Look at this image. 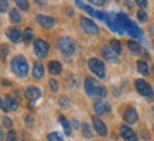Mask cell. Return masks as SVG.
<instances>
[{
    "instance_id": "6da1fadb",
    "label": "cell",
    "mask_w": 154,
    "mask_h": 141,
    "mask_svg": "<svg viewBox=\"0 0 154 141\" xmlns=\"http://www.w3.org/2000/svg\"><path fill=\"white\" fill-rule=\"evenodd\" d=\"M11 70L16 76L19 78H26L28 74V64L26 58L21 55H16L11 59Z\"/></svg>"
},
{
    "instance_id": "7a4b0ae2",
    "label": "cell",
    "mask_w": 154,
    "mask_h": 141,
    "mask_svg": "<svg viewBox=\"0 0 154 141\" xmlns=\"http://www.w3.org/2000/svg\"><path fill=\"white\" fill-rule=\"evenodd\" d=\"M88 66H89V69L92 70L98 78H100V79H103V78L106 76V72H105V64H103V61L98 59V58H91V59L88 61Z\"/></svg>"
},
{
    "instance_id": "3957f363",
    "label": "cell",
    "mask_w": 154,
    "mask_h": 141,
    "mask_svg": "<svg viewBox=\"0 0 154 141\" xmlns=\"http://www.w3.org/2000/svg\"><path fill=\"white\" fill-rule=\"evenodd\" d=\"M58 50L64 55H72L75 52V42L69 37H62L58 40Z\"/></svg>"
},
{
    "instance_id": "277c9868",
    "label": "cell",
    "mask_w": 154,
    "mask_h": 141,
    "mask_svg": "<svg viewBox=\"0 0 154 141\" xmlns=\"http://www.w3.org/2000/svg\"><path fill=\"white\" fill-rule=\"evenodd\" d=\"M136 85V89H137V92L141 94V96H144V98H149V99H154V92L153 89H151V86H150L146 80L143 79H137L134 82Z\"/></svg>"
},
{
    "instance_id": "5b68a950",
    "label": "cell",
    "mask_w": 154,
    "mask_h": 141,
    "mask_svg": "<svg viewBox=\"0 0 154 141\" xmlns=\"http://www.w3.org/2000/svg\"><path fill=\"white\" fill-rule=\"evenodd\" d=\"M81 27L84 28V31L86 34H89V35H98V34L100 33L98 24L94 23L92 20L85 19V17H82V19H81Z\"/></svg>"
},
{
    "instance_id": "8992f818",
    "label": "cell",
    "mask_w": 154,
    "mask_h": 141,
    "mask_svg": "<svg viewBox=\"0 0 154 141\" xmlns=\"http://www.w3.org/2000/svg\"><path fill=\"white\" fill-rule=\"evenodd\" d=\"M34 51L37 54L40 58H45L48 55V52H50V45H48L47 42L44 41V40H35L34 41Z\"/></svg>"
},
{
    "instance_id": "52a82bcc",
    "label": "cell",
    "mask_w": 154,
    "mask_h": 141,
    "mask_svg": "<svg viewBox=\"0 0 154 141\" xmlns=\"http://www.w3.org/2000/svg\"><path fill=\"white\" fill-rule=\"evenodd\" d=\"M120 134H122V137H123L125 141H137L136 133L133 131L129 126H126V124H123V126L120 127Z\"/></svg>"
},
{
    "instance_id": "ba28073f",
    "label": "cell",
    "mask_w": 154,
    "mask_h": 141,
    "mask_svg": "<svg viewBox=\"0 0 154 141\" xmlns=\"http://www.w3.org/2000/svg\"><path fill=\"white\" fill-rule=\"evenodd\" d=\"M123 118H125V122L127 124H134L139 120V114H137L134 107H129V109H126V112L123 114Z\"/></svg>"
},
{
    "instance_id": "9c48e42d",
    "label": "cell",
    "mask_w": 154,
    "mask_h": 141,
    "mask_svg": "<svg viewBox=\"0 0 154 141\" xmlns=\"http://www.w3.org/2000/svg\"><path fill=\"white\" fill-rule=\"evenodd\" d=\"M102 55H103V58H105L106 61L112 62V64H116V62H119L117 54L113 51L110 47H103L102 48Z\"/></svg>"
},
{
    "instance_id": "30bf717a",
    "label": "cell",
    "mask_w": 154,
    "mask_h": 141,
    "mask_svg": "<svg viewBox=\"0 0 154 141\" xmlns=\"http://www.w3.org/2000/svg\"><path fill=\"white\" fill-rule=\"evenodd\" d=\"M37 21L44 28H52L55 26V20L52 19V17H50V16H45V14H40L37 17Z\"/></svg>"
},
{
    "instance_id": "8fae6325",
    "label": "cell",
    "mask_w": 154,
    "mask_h": 141,
    "mask_svg": "<svg viewBox=\"0 0 154 141\" xmlns=\"http://www.w3.org/2000/svg\"><path fill=\"white\" fill-rule=\"evenodd\" d=\"M92 123H94V128L96 130V133H98L99 136H106L107 134V127L100 118L94 117L92 118Z\"/></svg>"
},
{
    "instance_id": "7c38bea8",
    "label": "cell",
    "mask_w": 154,
    "mask_h": 141,
    "mask_svg": "<svg viewBox=\"0 0 154 141\" xmlns=\"http://www.w3.org/2000/svg\"><path fill=\"white\" fill-rule=\"evenodd\" d=\"M26 98L30 100V102H35L37 99H40V96H41V90L38 89V88H35V86H30V88H27V90H26Z\"/></svg>"
},
{
    "instance_id": "4fadbf2b",
    "label": "cell",
    "mask_w": 154,
    "mask_h": 141,
    "mask_svg": "<svg viewBox=\"0 0 154 141\" xmlns=\"http://www.w3.org/2000/svg\"><path fill=\"white\" fill-rule=\"evenodd\" d=\"M105 23L107 24V27L110 28L112 31H115V33L120 34V31H119V27H117V23H116V16H113V14H107L106 13V17H105Z\"/></svg>"
},
{
    "instance_id": "5bb4252c",
    "label": "cell",
    "mask_w": 154,
    "mask_h": 141,
    "mask_svg": "<svg viewBox=\"0 0 154 141\" xmlns=\"http://www.w3.org/2000/svg\"><path fill=\"white\" fill-rule=\"evenodd\" d=\"M94 109H95V113L96 114H103V113H107L110 110V106L102 100H96L94 103Z\"/></svg>"
},
{
    "instance_id": "9a60e30c",
    "label": "cell",
    "mask_w": 154,
    "mask_h": 141,
    "mask_svg": "<svg viewBox=\"0 0 154 141\" xmlns=\"http://www.w3.org/2000/svg\"><path fill=\"white\" fill-rule=\"evenodd\" d=\"M5 102H6V106H7V109H9V110H17V109H19V100H17V98H16V96L7 94Z\"/></svg>"
},
{
    "instance_id": "2e32d148",
    "label": "cell",
    "mask_w": 154,
    "mask_h": 141,
    "mask_svg": "<svg viewBox=\"0 0 154 141\" xmlns=\"http://www.w3.org/2000/svg\"><path fill=\"white\" fill-rule=\"evenodd\" d=\"M96 82H95L92 78H86L85 79V90L88 96H95V89H96Z\"/></svg>"
},
{
    "instance_id": "e0dca14e",
    "label": "cell",
    "mask_w": 154,
    "mask_h": 141,
    "mask_svg": "<svg viewBox=\"0 0 154 141\" xmlns=\"http://www.w3.org/2000/svg\"><path fill=\"white\" fill-rule=\"evenodd\" d=\"M7 38H9L10 41H13V42H20L21 41V38H23V34L20 33L17 28H11V30H9L7 31Z\"/></svg>"
},
{
    "instance_id": "ac0fdd59",
    "label": "cell",
    "mask_w": 154,
    "mask_h": 141,
    "mask_svg": "<svg viewBox=\"0 0 154 141\" xmlns=\"http://www.w3.org/2000/svg\"><path fill=\"white\" fill-rule=\"evenodd\" d=\"M33 76L35 79H41L42 76H44V66L40 61H37L34 64V68H33Z\"/></svg>"
},
{
    "instance_id": "d6986e66",
    "label": "cell",
    "mask_w": 154,
    "mask_h": 141,
    "mask_svg": "<svg viewBox=\"0 0 154 141\" xmlns=\"http://www.w3.org/2000/svg\"><path fill=\"white\" fill-rule=\"evenodd\" d=\"M48 70H50V74H52V75H58V74H61V70H62V66H61V64L58 61H51L48 64Z\"/></svg>"
},
{
    "instance_id": "ffe728a7",
    "label": "cell",
    "mask_w": 154,
    "mask_h": 141,
    "mask_svg": "<svg viewBox=\"0 0 154 141\" xmlns=\"http://www.w3.org/2000/svg\"><path fill=\"white\" fill-rule=\"evenodd\" d=\"M126 33H129V35H130V37H133V38H139V37H141L140 28L137 27V26H136L134 23H131V24H130V27L127 28Z\"/></svg>"
},
{
    "instance_id": "44dd1931",
    "label": "cell",
    "mask_w": 154,
    "mask_h": 141,
    "mask_svg": "<svg viewBox=\"0 0 154 141\" xmlns=\"http://www.w3.org/2000/svg\"><path fill=\"white\" fill-rule=\"evenodd\" d=\"M137 70L140 72L141 75L147 76L149 75V65H147V62L146 61H137Z\"/></svg>"
},
{
    "instance_id": "7402d4cb",
    "label": "cell",
    "mask_w": 154,
    "mask_h": 141,
    "mask_svg": "<svg viewBox=\"0 0 154 141\" xmlns=\"http://www.w3.org/2000/svg\"><path fill=\"white\" fill-rule=\"evenodd\" d=\"M60 123L62 124V127H64V131H65L66 136H71V124H69V122H68L64 116H60Z\"/></svg>"
},
{
    "instance_id": "603a6c76",
    "label": "cell",
    "mask_w": 154,
    "mask_h": 141,
    "mask_svg": "<svg viewBox=\"0 0 154 141\" xmlns=\"http://www.w3.org/2000/svg\"><path fill=\"white\" fill-rule=\"evenodd\" d=\"M81 130H82L84 137H86V138H91V137H92V128H91V126H89L88 123H82Z\"/></svg>"
},
{
    "instance_id": "cb8c5ba5",
    "label": "cell",
    "mask_w": 154,
    "mask_h": 141,
    "mask_svg": "<svg viewBox=\"0 0 154 141\" xmlns=\"http://www.w3.org/2000/svg\"><path fill=\"white\" fill-rule=\"evenodd\" d=\"M127 47H129V50H130L133 54H140L141 52V47L134 41H129L127 42Z\"/></svg>"
},
{
    "instance_id": "d4e9b609",
    "label": "cell",
    "mask_w": 154,
    "mask_h": 141,
    "mask_svg": "<svg viewBox=\"0 0 154 141\" xmlns=\"http://www.w3.org/2000/svg\"><path fill=\"white\" fill-rule=\"evenodd\" d=\"M10 21L11 23H20L21 21V16H20V13L16 9L10 10Z\"/></svg>"
},
{
    "instance_id": "484cf974",
    "label": "cell",
    "mask_w": 154,
    "mask_h": 141,
    "mask_svg": "<svg viewBox=\"0 0 154 141\" xmlns=\"http://www.w3.org/2000/svg\"><path fill=\"white\" fill-rule=\"evenodd\" d=\"M110 48L116 52L117 55H119V54H122V44L117 41V40H113V41L110 42Z\"/></svg>"
},
{
    "instance_id": "4316f807",
    "label": "cell",
    "mask_w": 154,
    "mask_h": 141,
    "mask_svg": "<svg viewBox=\"0 0 154 141\" xmlns=\"http://www.w3.org/2000/svg\"><path fill=\"white\" fill-rule=\"evenodd\" d=\"M23 40H24V42H30L31 40H33V30L28 27V28H26L24 30V34H23Z\"/></svg>"
},
{
    "instance_id": "83f0119b",
    "label": "cell",
    "mask_w": 154,
    "mask_h": 141,
    "mask_svg": "<svg viewBox=\"0 0 154 141\" xmlns=\"http://www.w3.org/2000/svg\"><path fill=\"white\" fill-rule=\"evenodd\" d=\"M106 94H107L106 88H103V86H96V89H95V96H99V98H105Z\"/></svg>"
},
{
    "instance_id": "f1b7e54d",
    "label": "cell",
    "mask_w": 154,
    "mask_h": 141,
    "mask_svg": "<svg viewBox=\"0 0 154 141\" xmlns=\"http://www.w3.org/2000/svg\"><path fill=\"white\" fill-rule=\"evenodd\" d=\"M47 140L48 141H64L62 140V136L58 134V133H50L47 136Z\"/></svg>"
},
{
    "instance_id": "f546056e",
    "label": "cell",
    "mask_w": 154,
    "mask_h": 141,
    "mask_svg": "<svg viewBox=\"0 0 154 141\" xmlns=\"http://www.w3.org/2000/svg\"><path fill=\"white\" fill-rule=\"evenodd\" d=\"M137 20H139L140 23H146V21H147V13L143 11V10H139V11H137Z\"/></svg>"
},
{
    "instance_id": "4dcf8cb0",
    "label": "cell",
    "mask_w": 154,
    "mask_h": 141,
    "mask_svg": "<svg viewBox=\"0 0 154 141\" xmlns=\"http://www.w3.org/2000/svg\"><path fill=\"white\" fill-rule=\"evenodd\" d=\"M60 106L62 109H68V107H69V99L66 98V96L60 98Z\"/></svg>"
},
{
    "instance_id": "1f68e13d",
    "label": "cell",
    "mask_w": 154,
    "mask_h": 141,
    "mask_svg": "<svg viewBox=\"0 0 154 141\" xmlns=\"http://www.w3.org/2000/svg\"><path fill=\"white\" fill-rule=\"evenodd\" d=\"M6 141H17V134L13 131V130H10L7 133V136H6Z\"/></svg>"
},
{
    "instance_id": "d6a6232c",
    "label": "cell",
    "mask_w": 154,
    "mask_h": 141,
    "mask_svg": "<svg viewBox=\"0 0 154 141\" xmlns=\"http://www.w3.org/2000/svg\"><path fill=\"white\" fill-rule=\"evenodd\" d=\"M16 4L19 6V9H21V10H28V3L24 2V0H17Z\"/></svg>"
},
{
    "instance_id": "836d02e7",
    "label": "cell",
    "mask_w": 154,
    "mask_h": 141,
    "mask_svg": "<svg viewBox=\"0 0 154 141\" xmlns=\"http://www.w3.org/2000/svg\"><path fill=\"white\" fill-rule=\"evenodd\" d=\"M9 9V2H6V0H0V11L3 13L6 10Z\"/></svg>"
},
{
    "instance_id": "e575fe53",
    "label": "cell",
    "mask_w": 154,
    "mask_h": 141,
    "mask_svg": "<svg viewBox=\"0 0 154 141\" xmlns=\"http://www.w3.org/2000/svg\"><path fill=\"white\" fill-rule=\"evenodd\" d=\"M3 126H5L6 128H11V126H13V123H11L10 117H3Z\"/></svg>"
},
{
    "instance_id": "d590c367",
    "label": "cell",
    "mask_w": 154,
    "mask_h": 141,
    "mask_svg": "<svg viewBox=\"0 0 154 141\" xmlns=\"http://www.w3.org/2000/svg\"><path fill=\"white\" fill-rule=\"evenodd\" d=\"M50 88H51L52 92H57V90H58V83H57L55 79H50Z\"/></svg>"
},
{
    "instance_id": "8d00e7d4",
    "label": "cell",
    "mask_w": 154,
    "mask_h": 141,
    "mask_svg": "<svg viewBox=\"0 0 154 141\" xmlns=\"http://www.w3.org/2000/svg\"><path fill=\"white\" fill-rule=\"evenodd\" d=\"M7 51H9L7 45H2V47H0V55H2V58H6V55H7Z\"/></svg>"
},
{
    "instance_id": "74e56055",
    "label": "cell",
    "mask_w": 154,
    "mask_h": 141,
    "mask_svg": "<svg viewBox=\"0 0 154 141\" xmlns=\"http://www.w3.org/2000/svg\"><path fill=\"white\" fill-rule=\"evenodd\" d=\"M84 10L86 11V13L91 14V16H94V17H95V14H96V11H95V10L92 9L91 6H84Z\"/></svg>"
},
{
    "instance_id": "f35d334b",
    "label": "cell",
    "mask_w": 154,
    "mask_h": 141,
    "mask_svg": "<svg viewBox=\"0 0 154 141\" xmlns=\"http://www.w3.org/2000/svg\"><path fill=\"white\" fill-rule=\"evenodd\" d=\"M136 4H139V7H141V9H144V7H147L149 2H146V0H137Z\"/></svg>"
},
{
    "instance_id": "ab89813d",
    "label": "cell",
    "mask_w": 154,
    "mask_h": 141,
    "mask_svg": "<svg viewBox=\"0 0 154 141\" xmlns=\"http://www.w3.org/2000/svg\"><path fill=\"white\" fill-rule=\"evenodd\" d=\"M0 109L5 110V112H9V109H7V106H6V102L3 100V99H0Z\"/></svg>"
},
{
    "instance_id": "60d3db41",
    "label": "cell",
    "mask_w": 154,
    "mask_h": 141,
    "mask_svg": "<svg viewBox=\"0 0 154 141\" xmlns=\"http://www.w3.org/2000/svg\"><path fill=\"white\" fill-rule=\"evenodd\" d=\"M91 3H92V4H96V6L105 4V2H102V0H91Z\"/></svg>"
},
{
    "instance_id": "b9f144b4",
    "label": "cell",
    "mask_w": 154,
    "mask_h": 141,
    "mask_svg": "<svg viewBox=\"0 0 154 141\" xmlns=\"http://www.w3.org/2000/svg\"><path fill=\"white\" fill-rule=\"evenodd\" d=\"M26 122H27L28 126H31L33 124V120H31V116H26Z\"/></svg>"
},
{
    "instance_id": "7bdbcfd3",
    "label": "cell",
    "mask_w": 154,
    "mask_h": 141,
    "mask_svg": "<svg viewBox=\"0 0 154 141\" xmlns=\"http://www.w3.org/2000/svg\"><path fill=\"white\" fill-rule=\"evenodd\" d=\"M75 4L78 6V7H81V9H84V3H82V2H75Z\"/></svg>"
},
{
    "instance_id": "ee69618b",
    "label": "cell",
    "mask_w": 154,
    "mask_h": 141,
    "mask_svg": "<svg viewBox=\"0 0 154 141\" xmlns=\"http://www.w3.org/2000/svg\"><path fill=\"white\" fill-rule=\"evenodd\" d=\"M35 3H37V4H40V6H45V4H47V2H41V0H37Z\"/></svg>"
},
{
    "instance_id": "f6af8a7d",
    "label": "cell",
    "mask_w": 154,
    "mask_h": 141,
    "mask_svg": "<svg viewBox=\"0 0 154 141\" xmlns=\"http://www.w3.org/2000/svg\"><path fill=\"white\" fill-rule=\"evenodd\" d=\"M3 137H5V134H3V130L0 128V141H2V138H3Z\"/></svg>"
},
{
    "instance_id": "bcb514c9",
    "label": "cell",
    "mask_w": 154,
    "mask_h": 141,
    "mask_svg": "<svg viewBox=\"0 0 154 141\" xmlns=\"http://www.w3.org/2000/svg\"><path fill=\"white\" fill-rule=\"evenodd\" d=\"M74 127H79V123L76 122V120H74Z\"/></svg>"
},
{
    "instance_id": "7dc6e473",
    "label": "cell",
    "mask_w": 154,
    "mask_h": 141,
    "mask_svg": "<svg viewBox=\"0 0 154 141\" xmlns=\"http://www.w3.org/2000/svg\"><path fill=\"white\" fill-rule=\"evenodd\" d=\"M151 112H153V114H154V106H153V107H151Z\"/></svg>"
},
{
    "instance_id": "c3c4849f",
    "label": "cell",
    "mask_w": 154,
    "mask_h": 141,
    "mask_svg": "<svg viewBox=\"0 0 154 141\" xmlns=\"http://www.w3.org/2000/svg\"><path fill=\"white\" fill-rule=\"evenodd\" d=\"M153 69H154V66H153Z\"/></svg>"
}]
</instances>
